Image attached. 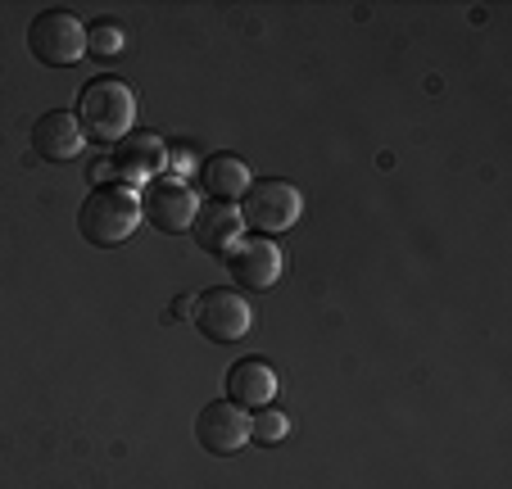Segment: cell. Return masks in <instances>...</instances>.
<instances>
[{
    "instance_id": "6da1fadb",
    "label": "cell",
    "mask_w": 512,
    "mask_h": 489,
    "mask_svg": "<svg viewBox=\"0 0 512 489\" xmlns=\"http://www.w3.org/2000/svg\"><path fill=\"white\" fill-rule=\"evenodd\" d=\"M136 227H141V195H136L132 186H118V182L91 186V195L78 209V231L91 245L114 250V245L136 236Z\"/></svg>"
},
{
    "instance_id": "7a4b0ae2",
    "label": "cell",
    "mask_w": 512,
    "mask_h": 489,
    "mask_svg": "<svg viewBox=\"0 0 512 489\" xmlns=\"http://www.w3.org/2000/svg\"><path fill=\"white\" fill-rule=\"evenodd\" d=\"M78 123L87 132V141H105V145H118L123 136H132V123H136V96L127 82L118 77H96L87 82L78 96Z\"/></svg>"
},
{
    "instance_id": "3957f363",
    "label": "cell",
    "mask_w": 512,
    "mask_h": 489,
    "mask_svg": "<svg viewBox=\"0 0 512 489\" xmlns=\"http://www.w3.org/2000/svg\"><path fill=\"white\" fill-rule=\"evenodd\" d=\"M300 213H304L300 186L281 182V177H263V182H254L241 200V222L254 227L259 236H281V231H290L295 222H300Z\"/></svg>"
},
{
    "instance_id": "277c9868",
    "label": "cell",
    "mask_w": 512,
    "mask_h": 489,
    "mask_svg": "<svg viewBox=\"0 0 512 489\" xmlns=\"http://www.w3.org/2000/svg\"><path fill=\"white\" fill-rule=\"evenodd\" d=\"M28 50L50 68H68L87 59V28H82L78 14L68 10H46L32 19L28 28Z\"/></svg>"
},
{
    "instance_id": "5b68a950",
    "label": "cell",
    "mask_w": 512,
    "mask_h": 489,
    "mask_svg": "<svg viewBox=\"0 0 512 489\" xmlns=\"http://www.w3.org/2000/svg\"><path fill=\"white\" fill-rule=\"evenodd\" d=\"M195 326L218 345H236V340H245L254 331V308L241 290L213 286L204 295H195Z\"/></svg>"
},
{
    "instance_id": "8992f818",
    "label": "cell",
    "mask_w": 512,
    "mask_h": 489,
    "mask_svg": "<svg viewBox=\"0 0 512 489\" xmlns=\"http://www.w3.org/2000/svg\"><path fill=\"white\" fill-rule=\"evenodd\" d=\"M200 195L186 182H155L141 195V218H150V227L164 231V236H182V231L195 227L200 218Z\"/></svg>"
},
{
    "instance_id": "52a82bcc",
    "label": "cell",
    "mask_w": 512,
    "mask_h": 489,
    "mask_svg": "<svg viewBox=\"0 0 512 489\" xmlns=\"http://www.w3.org/2000/svg\"><path fill=\"white\" fill-rule=\"evenodd\" d=\"M195 440H200L204 453H213V458L241 453L245 444H250V413L236 408L232 399H213L200 413V422H195Z\"/></svg>"
},
{
    "instance_id": "ba28073f",
    "label": "cell",
    "mask_w": 512,
    "mask_h": 489,
    "mask_svg": "<svg viewBox=\"0 0 512 489\" xmlns=\"http://www.w3.org/2000/svg\"><path fill=\"white\" fill-rule=\"evenodd\" d=\"M105 163H109V177H118V186L136 191V186H145L155 173L168 168V150L159 136H123Z\"/></svg>"
},
{
    "instance_id": "9c48e42d",
    "label": "cell",
    "mask_w": 512,
    "mask_h": 489,
    "mask_svg": "<svg viewBox=\"0 0 512 489\" xmlns=\"http://www.w3.org/2000/svg\"><path fill=\"white\" fill-rule=\"evenodd\" d=\"M32 145H37V154L46 163H73L87 150V132H82L78 114L50 109V114H41V123L32 127Z\"/></svg>"
},
{
    "instance_id": "30bf717a",
    "label": "cell",
    "mask_w": 512,
    "mask_h": 489,
    "mask_svg": "<svg viewBox=\"0 0 512 489\" xmlns=\"http://www.w3.org/2000/svg\"><path fill=\"white\" fill-rule=\"evenodd\" d=\"M232 277L241 281L245 290H272L281 281V250L277 240L268 236H254V240H241L232 250Z\"/></svg>"
},
{
    "instance_id": "8fae6325",
    "label": "cell",
    "mask_w": 512,
    "mask_h": 489,
    "mask_svg": "<svg viewBox=\"0 0 512 489\" xmlns=\"http://www.w3.org/2000/svg\"><path fill=\"white\" fill-rule=\"evenodd\" d=\"M241 209H232V204H209V209H200V218H195V240H200V250L218 254V259H232V250L241 245Z\"/></svg>"
},
{
    "instance_id": "7c38bea8",
    "label": "cell",
    "mask_w": 512,
    "mask_h": 489,
    "mask_svg": "<svg viewBox=\"0 0 512 489\" xmlns=\"http://www.w3.org/2000/svg\"><path fill=\"white\" fill-rule=\"evenodd\" d=\"M227 394H232L236 408H268L272 394H277V372L263 358H241V363L227 372Z\"/></svg>"
},
{
    "instance_id": "4fadbf2b",
    "label": "cell",
    "mask_w": 512,
    "mask_h": 489,
    "mask_svg": "<svg viewBox=\"0 0 512 489\" xmlns=\"http://www.w3.org/2000/svg\"><path fill=\"white\" fill-rule=\"evenodd\" d=\"M250 186H254V177H250V163H245L241 154H213V159L204 163V191H209L218 204L245 200Z\"/></svg>"
},
{
    "instance_id": "5bb4252c",
    "label": "cell",
    "mask_w": 512,
    "mask_h": 489,
    "mask_svg": "<svg viewBox=\"0 0 512 489\" xmlns=\"http://www.w3.org/2000/svg\"><path fill=\"white\" fill-rule=\"evenodd\" d=\"M87 55L100 59V64H114V59L123 55V28H118V23H96V28H87Z\"/></svg>"
},
{
    "instance_id": "9a60e30c",
    "label": "cell",
    "mask_w": 512,
    "mask_h": 489,
    "mask_svg": "<svg viewBox=\"0 0 512 489\" xmlns=\"http://www.w3.org/2000/svg\"><path fill=\"white\" fill-rule=\"evenodd\" d=\"M290 435V417L281 408H259V417H250V440L259 444H281Z\"/></svg>"
},
{
    "instance_id": "2e32d148",
    "label": "cell",
    "mask_w": 512,
    "mask_h": 489,
    "mask_svg": "<svg viewBox=\"0 0 512 489\" xmlns=\"http://www.w3.org/2000/svg\"><path fill=\"white\" fill-rule=\"evenodd\" d=\"M168 168H173V173H191L195 168V154L186 150V154H168Z\"/></svg>"
},
{
    "instance_id": "e0dca14e",
    "label": "cell",
    "mask_w": 512,
    "mask_h": 489,
    "mask_svg": "<svg viewBox=\"0 0 512 489\" xmlns=\"http://www.w3.org/2000/svg\"><path fill=\"white\" fill-rule=\"evenodd\" d=\"M177 313H182V317H186V313H195V299H191V295H182V299H177Z\"/></svg>"
}]
</instances>
